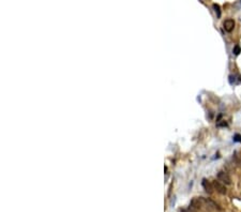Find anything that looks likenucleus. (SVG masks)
<instances>
[{
  "label": "nucleus",
  "instance_id": "f257e3e1",
  "mask_svg": "<svg viewBox=\"0 0 241 212\" xmlns=\"http://www.w3.org/2000/svg\"><path fill=\"white\" fill-rule=\"evenodd\" d=\"M218 179H219V181H221L223 184H230L231 183V179H230L228 173H226L224 170H221L218 173Z\"/></svg>",
  "mask_w": 241,
  "mask_h": 212
},
{
  "label": "nucleus",
  "instance_id": "f03ea898",
  "mask_svg": "<svg viewBox=\"0 0 241 212\" xmlns=\"http://www.w3.org/2000/svg\"><path fill=\"white\" fill-rule=\"evenodd\" d=\"M223 26H224L225 31H227V32H231V31L234 30V28H235V20L231 19V18H227V19H225V22L223 23Z\"/></svg>",
  "mask_w": 241,
  "mask_h": 212
},
{
  "label": "nucleus",
  "instance_id": "7ed1b4c3",
  "mask_svg": "<svg viewBox=\"0 0 241 212\" xmlns=\"http://www.w3.org/2000/svg\"><path fill=\"white\" fill-rule=\"evenodd\" d=\"M212 185H213V187L218 191L219 193H221V194H226V187L225 185L223 184V183H221L220 181H213V183H212Z\"/></svg>",
  "mask_w": 241,
  "mask_h": 212
},
{
  "label": "nucleus",
  "instance_id": "20e7f679",
  "mask_svg": "<svg viewBox=\"0 0 241 212\" xmlns=\"http://www.w3.org/2000/svg\"><path fill=\"white\" fill-rule=\"evenodd\" d=\"M203 186H204L205 191H206L207 193H209V194H210V193H212V186H213V185H211L206 179H204V180H203Z\"/></svg>",
  "mask_w": 241,
  "mask_h": 212
},
{
  "label": "nucleus",
  "instance_id": "39448f33",
  "mask_svg": "<svg viewBox=\"0 0 241 212\" xmlns=\"http://www.w3.org/2000/svg\"><path fill=\"white\" fill-rule=\"evenodd\" d=\"M213 9H214V12L216 14V16L220 18V17H221V9H220V5L216 4V3H214L213 4Z\"/></svg>",
  "mask_w": 241,
  "mask_h": 212
},
{
  "label": "nucleus",
  "instance_id": "423d86ee",
  "mask_svg": "<svg viewBox=\"0 0 241 212\" xmlns=\"http://www.w3.org/2000/svg\"><path fill=\"white\" fill-rule=\"evenodd\" d=\"M240 52H241V48H240V46L239 45H236L235 47H234V49H232V53H234V55H239L240 54Z\"/></svg>",
  "mask_w": 241,
  "mask_h": 212
},
{
  "label": "nucleus",
  "instance_id": "0eeeda50",
  "mask_svg": "<svg viewBox=\"0 0 241 212\" xmlns=\"http://www.w3.org/2000/svg\"><path fill=\"white\" fill-rule=\"evenodd\" d=\"M234 141H238V143H241V135L240 134H236L234 136Z\"/></svg>",
  "mask_w": 241,
  "mask_h": 212
},
{
  "label": "nucleus",
  "instance_id": "6e6552de",
  "mask_svg": "<svg viewBox=\"0 0 241 212\" xmlns=\"http://www.w3.org/2000/svg\"><path fill=\"white\" fill-rule=\"evenodd\" d=\"M182 212H187V211H186V210H183V211H182Z\"/></svg>",
  "mask_w": 241,
  "mask_h": 212
}]
</instances>
